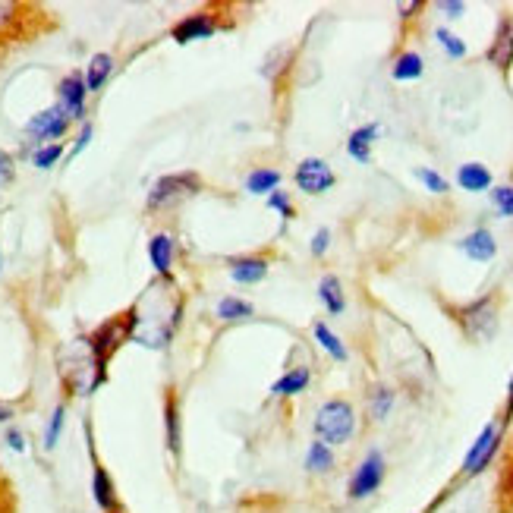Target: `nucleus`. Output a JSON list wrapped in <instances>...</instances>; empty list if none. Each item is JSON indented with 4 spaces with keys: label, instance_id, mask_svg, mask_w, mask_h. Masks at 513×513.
<instances>
[{
    "label": "nucleus",
    "instance_id": "1",
    "mask_svg": "<svg viewBox=\"0 0 513 513\" xmlns=\"http://www.w3.org/2000/svg\"><path fill=\"white\" fill-rule=\"evenodd\" d=\"M444 309L469 344H488L501 328V290H491V293L473 299V303L444 306Z\"/></svg>",
    "mask_w": 513,
    "mask_h": 513
},
{
    "label": "nucleus",
    "instance_id": "2",
    "mask_svg": "<svg viewBox=\"0 0 513 513\" xmlns=\"http://www.w3.org/2000/svg\"><path fill=\"white\" fill-rule=\"evenodd\" d=\"M312 429H315V438L325 441L328 447L347 444L356 435V410H353V403L340 400V397L322 403V406H318V413H315Z\"/></svg>",
    "mask_w": 513,
    "mask_h": 513
},
{
    "label": "nucleus",
    "instance_id": "3",
    "mask_svg": "<svg viewBox=\"0 0 513 513\" xmlns=\"http://www.w3.org/2000/svg\"><path fill=\"white\" fill-rule=\"evenodd\" d=\"M196 192H202V177L196 170H180V174H167L161 177L152 192H148V211H164V208H174L186 199H192Z\"/></svg>",
    "mask_w": 513,
    "mask_h": 513
},
{
    "label": "nucleus",
    "instance_id": "4",
    "mask_svg": "<svg viewBox=\"0 0 513 513\" xmlns=\"http://www.w3.org/2000/svg\"><path fill=\"white\" fill-rule=\"evenodd\" d=\"M130 340V315H114V318H108L104 325H98L89 337H85V347H89V353H92V359L98 362L101 369H108V362H111V356Z\"/></svg>",
    "mask_w": 513,
    "mask_h": 513
},
{
    "label": "nucleus",
    "instance_id": "5",
    "mask_svg": "<svg viewBox=\"0 0 513 513\" xmlns=\"http://www.w3.org/2000/svg\"><path fill=\"white\" fill-rule=\"evenodd\" d=\"M501 441H504V425L501 422H488L485 429L479 432V438L469 444L463 466H460V476L473 479V476L482 473V469H488V463L495 460L498 451H501Z\"/></svg>",
    "mask_w": 513,
    "mask_h": 513
},
{
    "label": "nucleus",
    "instance_id": "6",
    "mask_svg": "<svg viewBox=\"0 0 513 513\" xmlns=\"http://www.w3.org/2000/svg\"><path fill=\"white\" fill-rule=\"evenodd\" d=\"M384 476H388V463H384L381 451H369L366 457H362V463L353 469V476H350V485H347L350 501L372 498L375 491L384 485Z\"/></svg>",
    "mask_w": 513,
    "mask_h": 513
},
{
    "label": "nucleus",
    "instance_id": "7",
    "mask_svg": "<svg viewBox=\"0 0 513 513\" xmlns=\"http://www.w3.org/2000/svg\"><path fill=\"white\" fill-rule=\"evenodd\" d=\"M293 183L299 186V192H306V196H325L328 189H334L337 177H334L328 161L306 158V161H299V167L293 170Z\"/></svg>",
    "mask_w": 513,
    "mask_h": 513
},
{
    "label": "nucleus",
    "instance_id": "8",
    "mask_svg": "<svg viewBox=\"0 0 513 513\" xmlns=\"http://www.w3.org/2000/svg\"><path fill=\"white\" fill-rule=\"evenodd\" d=\"M85 104H89V89L82 73H67L57 82V108L70 117V123H85Z\"/></svg>",
    "mask_w": 513,
    "mask_h": 513
},
{
    "label": "nucleus",
    "instance_id": "9",
    "mask_svg": "<svg viewBox=\"0 0 513 513\" xmlns=\"http://www.w3.org/2000/svg\"><path fill=\"white\" fill-rule=\"evenodd\" d=\"M70 117L63 114L57 104H51V108L38 111L29 123H26V133L38 142V145H51V142H60L63 136L70 133Z\"/></svg>",
    "mask_w": 513,
    "mask_h": 513
},
{
    "label": "nucleus",
    "instance_id": "10",
    "mask_svg": "<svg viewBox=\"0 0 513 513\" xmlns=\"http://www.w3.org/2000/svg\"><path fill=\"white\" fill-rule=\"evenodd\" d=\"M485 60L501 76H510V70H513V13H501L495 35H491V45L485 51Z\"/></svg>",
    "mask_w": 513,
    "mask_h": 513
},
{
    "label": "nucleus",
    "instance_id": "11",
    "mask_svg": "<svg viewBox=\"0 0 513 513\" xmlns=\"http://www.w3.org/2000/svg\"><path fill=\"white\" fill-rule=\"evenodd\" d=\"M218 32V19L211 13H192V16H183L180 23L170 29V38L177 41V45H192V41H205Z\"/></svg>",
    "mask_w": 513,
    "mask_h": 513
},
{
    "label": "nucleus",
    "instance_id": "12",
    "mask_svg": "<svg viewBox=\"0 0 513 513\" xmlns=\"http://www.w3.org/2000/svg\"><path fill=\"white\" fill-rule=\"evenodd\" d=\"M92 498L101 507V513H126L123 504H120V495H117V485H114L111 473L98 460L92 466Z\"/></svg>",
    "mask_w": 513,
    "mask_h": 513
},
{
    "label": "nucleus",
    "instance_id": "13",
    "mask_svg": "<svg viewBox=\"0 0 513 513\" xmlns=\"http://www.w3.org/2000/svg\"><path fill=\"white\" fill-rule=\"evenodd\" d=\"M174 259H177V240L164 230L155 233L152 243H148V262H152L155 274L170 281V274H174Z\"/></svg>",
    "mask_w": 513,
    "mask_h": 513
},
{
    "label": "nucleus",
    "instance_id": "14",
    "mask_svg": "<svg viewBox=\"0 0 513 513\" xmlns=\"http://www.w3.org/2000/svg\"><path fill=\"white\" fill-rule=\"evenodd\" d=\"M164 441H167L170 457L180 460V454H183V419H180V403H177L174 391H167V397H164Z\"/></svg>",
    "mask_w": 513,
    "mask_h": 513
},
{
    "label": "nucleus",
    "instance_id": "15",
    "mask_svg": "<svg viewBox=\"0 0 513 513\" xmlns=\"http://www.w3.org/2000/svg\"><path fill=\"white\" fill-rule=\"evenodd\" d=\"M460 249L473 262H491L498 255V240H495V233H491V230L476 227L473 233H466V237L460 240Z\"/></svg>",
    "mask_w": 513,
    "mask_h": 513
},
{
    "label": "nucleus",
    "instance_id": "16",
    "mask_svg": "<svg viewBox=\"0 0 513 513\" xmlns=\"http://www.w3.org/2000/svg\"><path fill=\"white\" fill-rule=\"evenodd\" d=\"M381 136V126L378 123H366V126H359V130L350 133L347 139V155L359 164H372V145L378 142Z\"/></svg>",
    "mask_w": 513,
    "mask_h": 513
},
{
    "label": "nucleus",
    "instance_id": "17",
    "mask_svg": "<svg viewBox=\"0 0 513 513\" xmlns=\"http://www.w3.org/2000/svg\"><path fill=\"white\" fill-rule=\"evenodd\" d=\"M268 259L262 255H243V259H230V277L237 284H262L268 277Z\"/></svg>",
    "mask_w": 513,
    "mask_h": 513
},
{
    "label": "nucleus",
    "instance_id": "18",
    "mask_svg": "<svg viewBox=\"0 0 513 513\" xmlns=\"http://www.w3.org/2000/svg\"><path fill=\"white\" fill-rule=\"evenodd\" d=\"M114 70H117L114 54H108V51L95 54V57L89 60V67H85V73H82L85 89H89V95H92V92H101L104 85H108V79L114 76Z\"/></svg>",
    "mask_w": 513,
    "mask_h": 513
},
{
    "label": "nucleus",
    "instance_id": "19",
    "mask_svg": "<svg viewBox=\"0 0 513 513\" xmlns=\"http://www.w3.org/2000/svg\"><path fill=\"white\" fill-rule=\"evenodd\" d=\"M309 381H312V369L309 366H293V369H287L281 378L271 384V394L274 397H296V394H303L309 388Z\"/></svg>",
    "mask_w": 513,
    "mask_h": 513
},
{
    "label": "nucleus",
    "instance_id": "20",
    "mask_svg": "<svg viewBox=\"0 0 513 513\" xmlns=\"http://www.w3.org/2000/svg\"><path fill=\"white\" fill-rule=\"evenodd\" d=\"M457 186L463 192H488L495 186V177H491V170L479 161H469L457 170Z\"/></svg>",
    "mask_w": 513,
    "mask_h": 513
},
{
    "label": "nucleus",
    "instance_id": "21",
    "mask_svg": "<svg viewBox=\"0 0 513 513\" xmlns=\"http://www.w3.org/2000/svg\"><path fill=\"white\" fill-rule=\"evenodd\" d=\"M318 299H322V306L328 309V315H344L347 296H344V284H340V277L325 274L322 281H318Z\"/></svg>",
    "mask_w": 513,
    "mask_h": 513
},
{
    "label": "nucleus",
    "instance_id": "22",
    "mask_svg": "<svg viewBox=\"0 0 513 513\" xmlns=\"http://www.w3.org/2000/svg\"><path fill=\"white\" fill-rule=\"evenodd\" d=\"M274 189H281V170L274 167H255L252 174L246 177V192H252V196H271Z\"/></svg>",
    "mask_w": 513,
    "mask_h": 513
},
{
    "label": "nucleus",
    "instance_id": "23",
    "mask_svg": "<svg viewBox=\"0 0 513 513\" xmlns=\"http://www.w3.org/2000/svg\"><path fill=\"white\" fill-rule=\"evenodd\" d=\"M334 469V447H328L325 441H312L306 451V473L312 476H328Z\"/></svg>",
    "mask_w": 513,
    "mask_h": 513
},
{
    "label": "nucleus",
    "instance_id": "24",
    "mask_svg": "<svg viewBox=\"0 0 513 513\" xmlns=\"http://www.w3.org/2000/svg\"><path fill=\"white\" fill-rule=\"evenodd\" d=\"M366 410H369V419L372 422H384V419H388V413L394 410V391L388 388V384H375V388H369V394H366Z\"/></svg>",
    "mask_w": 513,
    "mask_h": 513
},
{
    "label": "nucleus",
    "instance_id": "25",
    "mask_svg": "<svg viewBox=\"0 0 513 513\" xmlns=\"http://www.w3.org/2000/svg\"><path fill=\"white\" fill-rule=\"evenodd\" d=\"M425 73V60L419 51H403L397 60H394V67H391V76L397 82H413V79H422Z\"/></svg>",
    "mask_w": 513,
    "mask_h": 513
},
{
    "label": "nucleus",
    "instance_id": "26",
    "mask_svg": "<svg viewBox=\"0 0 513 513\" xmlns=\"http://www.w3.org/2000/svg\"><path fill=\"white\" fill-rule=\"evenodd\" d=\"M312 334H315V340H318V347H322L334 362H347L350 353H347V347H344V340H340L325 322H315V325H312Z\"/></svg>",
    "mask_w": 513,
    "mask_h": 513
},
{
    "label": "nucleus",
    "instance_id": "27",
    "mask_svg": "<svg viewBox=\"0 0 513 513\" xmlns=\"http://www.w3.org/2000/svg\"><path fill=\"white\" fill-rule=\"evenodd\" d=\"M252 315H255L252 303H246V299H240V296H224L221 303H218V318H221V322H227V325L246 322V318H252Z\"/></svg>",
    "mask_w": 513,
    "mask_h": 513
},
{
    "label": "nucleus",
    "instance_id": "28",
    "mask_svg": "<svg viewBox=\"0 0 513 513\" xmlns=\"http://www.w3.org/2000/svg\"><path fill=\"white\" fill-rule=\"evenodd\" d=\"M26 19V7L16 0H0V35H13Z\"/></svg>",
    "mask_w": 513,
    "mask_h": 513
},
{
    "label": "nucleus",
    "instance_id": "29",
    "mask_svg": "<svg viewBox=\"0 0 513 513\" xmlns=\"http://www.w3.org/2000/svg\"><path fill=\"white\" fill-rule=\"evenodd\" d=\"M63 425H67V406L57 403V406H54V413H51V419H48V429H45V451H54V447L60 444Z\"/></svg>",
    "mask_w": 513,
    "mask_h": 513
},
{
    "label": "nucleus",
    "instance_id": "30",
    "mask_svg": "<svg viewBox=\"0 0 513 513\" xmlns=\"http://www.w3.org/2000/svg\"><path fill=\"white\" fill-rule=\"evenodd\" d=\"M63 142H51V145H38L35 152H32V164L38 167V170H51V167H57V161L63 158Z\"/></svg>",
    "mask_w": 513,
    "mask_h": 513
},
{
    "label": "nucleus",
    "instance_id": "31",
    "mask_svg": "<svg viewBox=\"0 0 513 513\" xmlns=\"http://www.w3.org/2000/svg\"><path fill=\"white\" fill-rule=\"evenodd\" d=\"M435 38H438V45L444 48V54H447V57H454V60H463L466 51H469V48H466V41H463L460 35H454L451 29H444V26L435 32Z\"/></svg>",
    "mask_w": 513,
    "mask_h": 513
},
{
    "label": "nucleus",
    "instance_id": "32",
    "mask_svg": "<svg viewBox=\"0 0 513 513\" xmlns=\"http://www.w3.org/2000/svg\"><path fill=\"white\" fill-rule=\"evenodd\" d=\"M416 180L429 192H435V196H444V192L451 189V186H447V180L438 174V170H432V167H416Z\"/></svg>",
    "mask_w": 513,
    "mask_h": 513
},
{
    "label": "nucleus",
    "instance_id": "33",
    "mask_svg": "<svg viewBox=\"0 0 513 513\" xmlns=\"http://www.w3.org/2000/svg\"><path fill=\"white\" fill-rule=\"evenodd\" d=\"M491 205L501 218H513V186H495L491 189Z\"/></svg>",
    "mask_w": 513,
    "mask_h": 513
},
{
    "label": "nucleus",
    "instance_id": "34",
    "mask_svg": "<svg viewBox=\"0 0 513 513\" xmlns=\"http://www.w3.org/2000/svg\"><path fill=\"white\" fill-rule=\"evenodd\" d=\"M268 208H271V211H277V215H281L284 221L296 218V208H293L290 196H287V192H281V189H274L271 196H268Z\"/></svg>",
    "mask_w": 513,
    "mask_h": 513
},
{
    "label": "nucleus",
    "instance_id": "35",
    "mask_svg": "<svg viewBox=\"0 0 513 513\" xmlns=\"http://www.w3.org/2000/svg\"><path fill=\"white\" fill-rule=\"evenodd\" d=\"M328 246H331V230L328 227H318L315 237H312V246H309L315 259H322V255L328 252Z\"/></svg>",
    "mask_w": 513,
    "mask_h": 513
},
{
    "label": "nucleus",
    "instance_id": "36",
    "mask_svg": "<svg viewBox=\"0 0 513 513\" xmlns=\"http://www.w3.org/2000/svg\"><path fill=\"white\" fill-rule=\"evenodd\" d=\"M13 177H16V161L10 152L0 148V183H13Z\"/></svg>",
    "mask_w": 513,
    "mask_h": 513
},
{
    "label": "nucleus",
    "instance_id": "37",
    "mask_svg": "<svg viewBox=\"0 0 513 513\" xmlns=\"http://www.w3.org/2000/svg\"><path fill=\"white\" fill-rule=\"evenodd\" d=\"M92 136H95V126H92V123H82V130H79V136H76V145H73L70 158H76L79 152H85V148H89V142H92Z\"/></svg>",
    "mask_w": 513,
    "mask_h": 513
},
{
    "label": "nucleus",
    "instance_id": "38",
    "mask_svg": "<svg viewBox=\"0 0 513 513\" xmlns=\"http://www.w3.org/2000/svg\"><path fill=\"white\" fill-rule=\"evenodd\" d=\"M438 10L447 13V19H460L466 13V4H463V0H441Z\"/></svg>",
    "mask_w": 513,
    "mask_h": 513
},
{
    "label": "nucleus",
    "instance_id": "39",
    "mask_svg": "<svg viewBox=\"0 0 513 513\" xmlns=\"http://www.w3.org/2000/svg\"><path fill=\"white\" fill-rule=\"evenodd\" d=\"M7 447L13 454H26V435L19 429H7Z\"/></svg>",
    "mask_w": 513,
    "mask_h": 513
},
{
    "label": "nucleus",
    "instance_id": "40",
    "mask_svg": "<svg viewBox=\"0 0 513 513\" xmlns=\"http://www.w3.org/2000/svg\"><path fill=\"white\" fill-rule=\"evenodd\" d=\"M422 0H413V4H397V13H400V19H403V23H410V19H413V13H422Z\"/></svg>",
    "mask_w": 513,
    "mask_h": 513
},
{
    "label": "nucleus",
    "instance_id": "41",
    "mask_svg": "<svg viewBox=\"0 0 513 513\" xmlns=\"http://www.w3.org/2000/svg\"><path fill=\"white\" fill-rule=\"evenodd\" d=\"M13 419V406L0 400V422H10Z\"/></svg>",
    "mask_w": 513,
    "mask_h": 513
},
{
    "label": "nucleus",
    "instance_id": "42",
    "mask_svg": "<svg viewBox=\"0 0 513 513\" xmlns=\"http://www.w3.org/2000/svg\"><path fill=\"white\" fill-rule=\"evenodd\" d=\"M0 268H4V255H0Z\"/></svg>",
    "mask_w": 513,
    "mask_h": 513
}]
</instances>
